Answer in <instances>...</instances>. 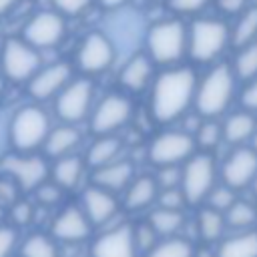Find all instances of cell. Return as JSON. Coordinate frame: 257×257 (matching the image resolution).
<instances>
[{"instance_id": "obj_1", "label": "cell", "mask_w": 257, "mask_h": 257, "mask_svg": "<svg viewBox=\"0 0 257 257\" xmlns=\"http://www.w3.org/2000/svg\"><path fill=\"white\" fill-rule=\"evenodd\" d=\"M197 94V80L191 68H173L163 72L153 86V116L169 122L181 116Z\"/></svg>"}, {"instance_id": "obj_2", "label": "cell", "mask_w": 257, "mask_h": 257, "mask_svg": "<svg viewBox=\"0 0 257 257\" xmlns=\"http://www.w3.org/2000/svg\"><path fill=\"white\" fill-rule=\"evenodd\" d=\"M233 72L227 64H219L215 66L197 86V94H195V104L199 114L203 116H217L221 114L231 98H233Z\"/></svg>"}, {"instance_id": "obj_3", "label": "cell", "mask_w": 257, "mask_h": 257, "mask_svg": "<svg viewBox=\"0 0 257 257\" xmlns=\"http://www.w3.org/2000/svg\"><path fill=\"white\" fill-rule=\"evenodd\" d=\"M50 135V120L38 106H22L10 122V143L18 155H28L46 143Z\"/></svg>"}, {"instance_id": "obj_4", "label": "cell", "mask_w": 257, "mask_h": 257, "mask_svg": "<svg viewBox=\"0 0 257 257\" xmlns=\"http://www.w3.org/2000/svg\"><path fill=\"white\" fill-rule=\"evenodd\" d=\"M217 187V165L209 153L193 155L183 167L181 191L187 199V205L207 203V197Z\"/></svg>"}, {"instance_id": "obj_5", "label": "cell", "mask_w": 257, "mask_h": 257, "mask_svg": "<svg viewBox=\"0 0 257 257\" xmlns=\"http://www.w3.org/2000/svg\"><path fill=\"white\" fill-rule=\"evenodd\" d=\"M147 44H149V52H151V56H153L155 62L173 64L185 52V44H187L185 26L179 20H163V22H157L149 30Z\"/></svg>"}, {"instance_id": "obj_6", "label": "cell", "mask_w": 257, "mask_h": 257, "mask_svg": "<svg viewBox=\"0 0 257 257\" xmlns=\"http://www.w3.org/2000/svg\"><path fill=\"white\" fill-rule=\"evenodd\" d=\"M195 137L185 131L161 133L149 147V161L157 167H179L195 155Z\"/></svg>"}, {"instance_id": "obj_7", "label": "cell", "mask_w": 257, "mask_h": 257, "mask_svg": "<svg viewBox=\"0 0 257 257\" xmlns=\"http://www.w3.org/2000/svg\"><path fill=\"white\" fill-rule=\"evenodd\" d=\"M94 227L80 205L62 207L48 223V233L58 245H82L90 239Z\"/></svg>"}, {"instance_id": "obj_8", "label": "cell", "mask_w": 257, "mask_h": 257, "mask_svg": "<svg viewBox=\"0 0 257 257\" xmlns=\"http://www.w3.org/2000/svg\"><path fill=\"white\" fill-rule=\"evenodd\" d=\"M0 171L14 179L22 193H34L50 175L46 161L36 155H8L0 161Z\"/></svg>"}, {"instance_id": "obj_9", "label": "cell", "mask_w": 257, "mask_h": 257, "mask_svg": "<svg viewBox=\"0 0 257 257\" xmlns=\"http://www.w3.org/2000/svg\"><path fill=\"white\" fill-rule=\"evenodd\" d=\"M229 30L221 20H197L191 26L189 52L195 60H213L227 44Z\"/></svg>"}, {"instance_id": "obj_10", "label": "cell", "mask_w": 257, "mask_h": 257, "mask_svg": "<svg viewBox=\"0 0 257 257\" xmlns=\"http://www.w3.org/2000/svg\"><path fill=\"white\" fill-rule=\"evenodd\" d=\"M80 207H82L84 215L88 217V221L92 223L94 229L104 231V229H110V227H116V225L124 223V221H116L118 211H120L116 195L108 193V191H104L96 185H88L82 191Z\"/></svg>"}, {"instance_id": "obj_11", "label": "cell", "mask_w": 257, "mask_h": 257, "mask_svg": "<svg viewBox=\"0 0 257 257\" xmlns=\"http://www.w3.org/2000/svg\"><path fill=\"white\" fill-rule=\"evenodd\" d=\"M88 257H139L133 239V223L124 221L100 231L88 245Z\"/></svg>"}, {"instance_id": "obj_12", "label": "cell", "mask_w": 257, "mask_h": 257, "mask_svg": "<svg viewBox=\"0 0 257 257\" xmlns=\"http://www.w3.org/2000/svg\"><path fill=\"white\" fill-rule=\"evenodd\" d=\"M40 64V56L36 52V48H32L28 42L18 40V38H10L4 44L2 50V70L8 78L20 82L26 80L36 74Z\"/></svg>"}, {"instance_id": "obj_13", "label": "cell", "mask_w": 257, "mask_h": 257, "mask_svg": "<svg viewBox=\"0 0 257 257\" xmlns=\"http://www.w3.org/2000/svg\"><path fill=\"white\" fill-rule=\"evenodd\" d=\"M255 177H257V153L253 147L235 149L221 165V181L233 191L251 187Z\"/></svg>"}, {"instance_id": "obj_14", "label": "cell", "mask_w": 257, "mask_h": 257, "mask_svg": "<svg viewBox=\"0 0 257 257\" xmlns=\"http://www.w3.org/2000/svg\"><path fill=\"white\" fill-rule=\"evenodd\" d=\"M92 98V84L86 78L68 82L56 96V112L62 120L78 122L86 116Z\"/></svg>"}, {"instance_id": "obj_15", "label": "cell", "mask_w": 257, "mask_h": 257, "mask_svg": "<svg viewBox=\"0 0 257 257\" xmlns=\"http://www.w3.org/2000/svg\"><path fill=\"white\" fill-rule=\"evenodd\" d=\"M133 112L131 100L120 94H108L106 98L100 100L96 110L92 112L90 128L98 137H110L118 126H122Z\"/></svg>"}, {"instance_id": "obj_16", "label": "cell", "mask_w": 257, "mask_h": 257, "mask_svg": "<svg viewBox=\"0 0 257 257\" xmlns=\"http://www.w3.org/2000/svg\"><path fill=\"white\" fill-rule=\"evenodd\" d=\"M64 36V20L56 12H38L24 28V38L32 48L56 46Z\"/></svg>"}, {"instance_id": "obj_17", "label": "cell", "mask_w": 257, "mask_h": 257, "mask_svg": "<svg viewBox=\"0 0 257 257\" xmlns=\"http://www.w3.org/2000/svg\"><path fill=\"white\" fill-rule=\"evenodd\" d=\"M112 58H114V48H112L110 40L100 32L88 34L82 40L78 54H76L78 66L88 74H96V72L106 70L112 64Z\"/></svg>"}, {"instance_id": "obj_18", "label": "cell", "mask_w": 257, "mask_h": 257, "mask_svg": "<svg viewBox=\"0 0 257 257\" xmlns=\"http://www.w3.org/2000/svg\"><path fill=\"white\" fill-rule=\"evenodd\" d=\"M68 82H70V66L66 62H56L36 72L28 84V90L34 98L46 100L52 94L60 92Z\"/></svg>"}, {"instance_id": "obj_19", "label": "cell", "mask_w": 257, "mask_h": 257, "mask_svg": "<svg viewBox=\"0 0 257 257\" xmlns=\"http://www.w3.org/2000/svg\"><path fill=\"white\" fill-rule=\"evenodd\" d=\"M133 179H135V167L131 161H124V159H116L114 163H108L92 171V185L114 195L118 191H126Z\"/></svg>"}, {"instance_id": "obj_20", "label": "cell", "mask_w": 257, "mask_h": 257, "mask_svg": "<svg viewBox=\"0 0 257 257\" xmlns=\"http://www.w3.org/2000/svg\"><path fill=\"white\" fill-rule=\"evenodd\" d=\"M159 185L155 181V177L151 175H141V177H135L133 183L126 187L124 191V201H122V207L126 211H147L151 209L157 199H159Z\"/></svg>"}, {"instance_id": "obj_21", "label": "cell", "mask_w": 257, "mask_h": 257, "mask_svg": "<svg viewBox=\"0 0 257 257\" xmlns=\"http://www.w3.org/2000/svg\"><path fill=\"white\" fill-rule=\"evenodd\" d=\"M217 257H257V229L225 235L217 247Z\"/></svg>"}, {"instance_id": "obj_22", "label": "cell", "mask_w": 257, "mask_h": 257, "mask_svg": "<svg viewBox=\"0 0 257 257\" xmlns=\"http://www.w3.org/2000/svg\"><path fill=\"white\" fill-rule=\"evenodd\" d=\"M16 257H60V245L48 231H30L20 239Z\"/></svg>"}, {"instance_id": "obj_23", "label": "cell", "mask_w": 257, "mask_h": 257, "mask_svg": "<svg viewBox=\"0 0 257 257\" xmlns=\"http://www.w3.org/2000/svg\"><path fill=\"white\" fill-rule=\"evenodd\" d=\"M195 227H197V235L203 241V245L211 247V245L219 243L225 237V231H227L225 215L215 211V209H211V207H203L197 213Z\"/></svg>"}, {"instance_id": "obj_24", "label": "cell", "mask_w": 257, "mask_h": 257, "mask_svg": "<svg viewBox=\"0 0 257 257\" xmlns=\"http://www.w3.org/2000/svg\"><path fill=\"white\" fill-rule=\"evenodd\" d=\"M147 221L155 229L159 239H171V237H181L187 219H185L183 211H169V209L155 207L149 211Z\"/></svg>"}, {"instance_id": "obj_25", "label": "cell", "mask_w": 257, "mask_h": 257, "mask_svg": "<svg viewBox=\"0 0 257 257\" xmlns=\"http://www.w3.org/2000/svg\"><path fill=\"white\" fill-rule=\"evenodd\" d=\"M78 143H80V133L74 126L62 124V126H56L50 131V135L44 143V151L48 157H54L58 161L62 157H68L76 149Z\"/></svg>"}, {"instance_id": "obj_26", "label": "cell", "mask_w": 257, "mask_h": 257, "mask_svg": "<svg viewBox=\"0 0 257 257\" xmlns=\"http://www.w3.org/2000/svg\"><path fill=\"white\" fill-rule=\"evenodd\" d=\"M52 181L62 189H74L78 187V183L82 181V175H84V161L76 155H68V157H62L54 163L52 171Z\"/></svg>"}, {"instance_id": "obj_27", "label": "cell", "mask_w": 257, "mask_h": 257, "mask_svg": "<svg viewBox=\"0 0 257 257\" xmlns=\"http://www.w3.org/2000/svg\"><path fill=\"white\" fill-rule=\"evenodd\" d=\"M225 223L227 229H231V233L257 229V203L237 199L233 207L225 213Z\"/></svg>"}, {"instance_id": "obj_28", "label": "cell", "mask_w": 257, "mask_h": 257, "mask_svg": "<svg viewBox=\"0 0 257 257\" xmlns=\"http://www.w3.org/2000/svg\"><path fill=\"white\" fill-rule=\"evenodd\" d=\"M257 122L249 112H235L223 124V139L231 145H241L247 139L255 137Z\"/></svg>"}, {"instance_id": "obj_29", "label": "cell", "mask_w": 257, "mask_h": 257, "mask_svg": "<svg viewBox=\"0 0 257 257\" xmlns=\"http://www.w3.org/2000/svg\"><path fill=\"white\" fill-rule=\"evenodd\" d=\"M120 151V141L114 137H98L92 147L86 153V165L94 169H100L108 163H114Z\"/></svg>"}, {"instance_id": "obj_30", "label": "cell", "mask_w": 257, "mask_h": 257, "mask_svg": "<svg viewBox=\"0 0 257 257\" xmlns=\"http://www.w3.org/2000/svg\"><path fill=\"white\" fill-rule=\"evenodd\" d=\"M151 78V62L147 56H135L131 58L120 74V80L131 90H143L149 84Z\"/></svg>"}, {"instance_id": "obj_31", "label": "cell", "mask_w": 257, "mask_h": 257, "mask_svg": "<svg viewBox=\"0 0 257 257\" xmlns=\"http://www.w3.org/2000/svg\"><path fill=\"white\" fill-rule=\"evenodd\" d=\"M195 245L185 237H171V239H161L149 253L143 257H195Z\"/></svg>"}, {"instance_id": "obj_32", "label": "cell", "mask_w": 257, "mask_h": 257, "mask_svg": "<svg viewBox=\"0 0 257 257\" xmlns=\"http://www.w3.org/2000/svg\"><path fill=\"white\" fill-rule=\"evenodd\" d=\"M257 36V8H249L237 22L235 32H233V42L237 46H249L253 44Z\"/></svg>"}, {"instance_id": "obj_33", "label": "cell", "mask_w": 257, "mask_h": 257, "mask_svg": "<svg viewBox=\"0 0 257 257\" xmlns=\"http://www.w3.org/2000/svg\"><path fill=\"white\" fill-rule=\"evenodd\" d=\"M6 213H8V223L20 231L22 227L26 229V227H30V225L34 223L36 207H34L30 201L20 199V201H16V203H14Z\"/></svg>"}, {"instance_id": "obj_34", "label": "cell", "mask_w": 257, "mask_h": 257, "mask_svg": "<svg viewBox=\"0 0 257 257\" xmlns=\"http://www.w3.org/2000/svg\"><path fill=\"white\" fill-rule=\"evenodd\" d=\"M133 239H135V247L139 257H143L145 253H149L161 239L155 233V229L149 225V221H141V223H133Z\"/></svg>"}, {"instance_id": "obj_35", "label": "cell", "mask_w": 257, "mask_h": 257, "mask_svg": "<svg viewBox=\"0 0 257 257\" xmlns=\"http://www.w3.org/2000/svg\"><path fill=\"white\" fill-rule=\"evenodd\" d=\"M235 70H237V76L245 78V80L257 76V42L245 46L239 52L237 62H235Z\"/></svg>"}, {"instance_id": "obj_36", "label": "cell", "mask_w": 257, "mask_h": 257, "mask_svg": "<svg viewBox=\"0 0 257 257\" xmlns=\"http://www.w3.org/2000/svg\"><path fill=\"white\" fill-rule=\"evenodd\" d=\"M235 201H237V191H233V189H229L227 185L221 183L207 197V207H211V209H215V211H219V213L225 215L233 207Z\"/></svg>"}, {"instance_id": "obj_37", "label": "cell", "mask_w": 257, "mask_h": 257, "mask_svg": "<svg viewBox=\"0 0 257 257\" xmlns=\"http://www.w3.org/2000/svg\"><path fill=\"white\" fill-rule=\"evenodd\" d=\"M20 231L12 227L8 221L0 223V257H14L20 245Z\"/></svg>"}, {"instance_id": "obj_38", "label": "cell", "mask_w": 257, "mask_h": 257, "mask_svg": "<svg viewBox=\"0 0 257 257\" xmlns=\"http://www.w3.org/2000/svg\"><path fill=\"white\" fill-rule=\"evenodd\" d=\"M221 139H223V126H219L213 120L201 122V126L195 133V143L201 149H213V147H217V143Z\"/></svg>"}, {"instance_id": "obj_39", "label": "cell", "mask_w": 257, "mask_h": 257, "mask_svg": "<svg viewBox=\"0 0 257 257\" xmlns=\"http://www.w3.org/2000/svg\"><path fill=\"white\" fill-rule=\"evenodd\" d=\"M34 199L40 207L44 209H50V207H56L62 199V189L54 183V181H46L42 183L36 191H34Z\"/></svg>"}, {"instance_id": "obj_40", "label": "cell", "mask_w": 257, "mask_h": 257, "mask_svg": "<svg viewBox=\"0 0 257 257\" xmlns=\"http://www.w3.org/2000/svg\"><path fill=\"white\" fill-rule=\"evenodd\" d=\"M20 195H22V191L16 185V181L10 179V177H6V175H2L0 177V207L4 211H8L16 201L22 199Z\"/></svg>"}, {"instance_id": "obj_41", "label": "cell", "mask_w": 257, "mask_h": 257, "mask_svg": "<svg viewBox=\"0 0 257 257\" xmlns=\"http://www.w3.org/2000/svg\"><path fill=\"white\" fill-rule=\"evenodd\" d=\"M155 181L161 191L165 189H179L183 181V169L181 167H159Z\"/></svg>"}, {"instance_id": "obj_42", "label": "cell", "mask_w": 257, "mask_h": 257, "mask_svg": "<svg viewBox=\"0 0 257 257\" xmlns=\"http://www.w3.org/2000/svg\"><path fill=\"white\" fill-rule=\"evenodd\" d=\"M187 205V199L179 189H165L159 191V199H157V207L161 209H169V211H183V207Z\"/></svg>"}, {"instance_id": "obj_43", "label": "cell", "mask_w": 257, "mask_h": 257, "mask_svg": "<svg viewBox=\"0 0 257 257\" xmlns=\"http://www.w3.org/2000/svg\"><path fill=\"white\" fill-rule=\"evenodd\" d=\"M52 4L56 6L58 12L68 14V16H76L90 4V0H52Z\"/></svg>"}, {"instance_id": "obj_44", "label": "cell", "mask_w": 257, "mask_h": 257, "mask_svg": "<svg viewBox=\"0 0 257 257\" xmlns=\"http://www.w3.org/2000/svg\"><path fill=\"white\" fill-rule=\"evenodd\" d=\"M209 0H171V8L175 12H197Z\"/></svg>"}, {"instance_id": "obj_45", "label": "cell", "mask_w": 257, "mask_h": 257, "mask_svg": "<svg viewBox=\"0 0 257 257\" xmlns=\"http://www.w3.org/2000/svg\"><path fill=\"white\" fill-rule=\"evenodd\" d=\"M241 100H243V104H245L249 110H257V80H253V82L243 90Z\"/></svg>"}, {"instance_id": "obj_46", "label": "cell", "mask_w": 257, "mask_h": 257, "mask_svg": "<svg viewBox=\"0 0 257 257\" xmlns=\"http://www.w3.org/2000/svg\"><path fill=\"white\" fill-rule=\"evenodd\" d=\"M217 2H219V8H221L223 12H229V14L239 12V10L247 4V0H217Z\"/></svg>"}, {"instance_id": "obj_47", "label": "cell", "mask_w": 257, "mask_h": 257, "mask_svg": "<svg viewBox=\"0 0 257 257\" xmlns=\"http://www.w3.org/2000/svg\"><path fill=\"white\" fill-rule=\"evenodd\" d=\"M195 257H217V253H215V249H213V247L203 245L201 249H197V251H195Z\"/></svg>"}, {"instance_id": "obj_48", "label": "cell", "mask_w": 257, "mask_h": 257, "mask_svg": "<svg viewBox=\"0 0 257 257\" xmlns=\"http://www.w3.org/2000/svg\"><path fill=\"white\" fill-rule=\"evenodd\" d=\"M104 8H118V6H122L126 0H98Z\"/></svg>"}, {"instance_id": "obj_49", "label": "cell", "mask_w": 257, "mask_h": 257, "mask_svg": "<svg viewBox=\"0 0 257 257\" xmlns=\"http://www.w3.org/2000/svg\"><path fill=\"white\" fill-rule=\"evenodd\" d=\"M16 2H18V0H0V16H2V14H6V12H8Z\"/></svg>"}, {"instance_id": "obj_50", "label": "cell", "mask_w": 257, "mask_h": 257, "mask_svg": "<svg viewBox=\"0 0 257 257\" xmlns=\"http://www.w3.org/2000/svg\"><path fill=\"white\" fill-rule=\"evenodd\" d=\"M251 189H253V193H255V197H257V177H255V181H253V185H251Z\"/></svg>"}, {"instance_id": "obj_51", "label": "cell", "mask_w": 257, "mask_h": 257, "mask_svg": "<svg viewBox=\"0 0 257 257\" xmlns=\"http://www.w3.org/2000/svg\"><path fill=\"white\" fill-rule=\"evenodd\" d=\"M253 149H255V153H257V135L253 137Z\"/></svg>"}, {"instance_id": "obj_52", "label": "cell", "mask_w": 257, "mask_h": 257, "mask_svg": "<svg viewBox=\"0 0 257 257\" xmlns=\"http://www.w3.org/2000/svg\"><path fill=\"white\" fill-rule=\"evenodd\" d=\"M4 213H6V211H4L2 207H0V223H2V219H4Z\"/></svg>"}, {"instance_id": "obj_53", "label": "cell", "mask_w": 257, "mask_h": 257, "mask_svg": "<svg viewBox=\"0 0 257 257\" xmlns=\"http://www.w3.org/2000/svg\"><path fill=\"white\" fill-rule=\"evenodd\" d=\"M2 88H4V80H2V76H0V94H2Z\"/></svg>"}]
</instances>
